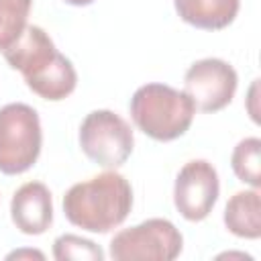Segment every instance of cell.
Returning <instances> with one entry per match:
<instances>
[{
	"label": "cell",
	"instance_id": "cell-13",
	"mask_svg": "<svg viewBox=\"0 0 261 261\" xmlns=\"http://www.w3.org/2000/svg\"><path fill=\"white\" fill-rule=\"evenodd\" d=\"M33 0H0V51L8 49L27 29Z\"/></svg>",
	"mask_w": 261,
	"mask_h": 261
},
{
	"label": "cell",
	"instance_id": "cell-2",
	"mask_svg": "<svg viewBox=\"0 0 261 261\" xmlns=\"http://www.w3.org/2000/svg\"><path fill=\"white\" fill-rule=\"evenodd\" d=\"M133 208V188L128 179L110 169L86 181L73 184L63 196L65 218L88 232H110L120 226Z\"/></svg>",
	"mask_w": 261,
	"mask_h": 261
},
{
	"label": "cell",
	"instance_id": "cell-6",
	"mask_svg": "<svg viewBox=\"0 0 261 261\" xmlns=\"http://www.w3.org/2000/svg\"><path fill=\"white\" fill-rule=\"evenodd\" d=\"M184 249L179 228L167 218H147L118 230L110 241L114 261H173Z\"/></svg>",
	"mask_w": 261,
	"mask_h": 261
},
{
	"label": "cell",
	"instance_id": "cell-14",
	"mask_svg": "<svg viewBox=\"0 0 261 261\" xmlns=\"http://www.w3.org/2000/svg\"><path fill=\"white\" fill-rule=\"evenodd\" d=\"M53 257L57 261H102L104 251L90 239L65 232L53 241Z\"/></svg>",
	"mask_w": 261,
	"mask_h": 261
},
{
	"label": "cell",
	"instance_id": "cell-10",
	"mask_svg": "<svg viewBox=\"0 0 261 261\" xmlns=\"http://www.w3.org/2000/svg\"><path fill=\"white\" fill-rule=\"evenodd\" d=\"M177 16L202 31L226 29L239 14L241 0H173Z\"/></svg>",
	"mask_w": 261,
	"mask_h": 261
},
{
	"label": "cell",
	"instance_id": "cell-4",
	"mask_svg": "<svg viewBox=\"0 0 261 261\" xmlns=\"http://www.w3.org/2000/svg\"><path fill=\"white\" fill-rule=\"evenodd\" d=\"M41 120L33 106L10 102L0 108V173L29 171L41 155Z\"/></svg>",
	"mask_w": 261,
	"mask_h": 261
},
{
	"label": "cell",
	"instance_id": "cell-3",
	"mask_svg": "<svg viewBox=\"0 0 261 261\" xmlns=\"http://www.w3.org/2000/svg\"><path fill=\"white\" fill-rule=\"evenodd\" d=\"M135 126L153 141H175L192 126L196 106L184 90L151 82L135 90L130 104Z\"/></svg>",
	"mask_w": 261,
	"mask_h": 261
},
{
	"label": "cell",
	"instance_id": "cell-17",
	"mask_svg": "<svg viewBox=\"0 0 261 261\" xmlns=\"http://www.w3.org/2000/svg\"><path fill=\"white\" fill-rule=\"evenodd\" d=\"M65 4H69V6H90L92 2H96V0H63Z\"/></svg>",
	"mask_w": 261,
	"mask_h": 261
},
{
	"label": "cell",
	"instance_id": "cell-9",
	"mask_svg": "<svg viewBox=\"0 0 261 261\" xmlns=\"http://www.w3.org/2000/svg\"><path fill=\"white\" fill-rule=\"evenodd\" d=\"M12 224L29 237L43 234L53 222V198L43 181L22 184L10 200Z\"/></svg>",
	"mask_w": 261,
	"mask_h": 261
},
{
	"label": "cell",
	"instance_id": "cell-11",
	"mask_svg": "<svg viewBox=\"0 0 261 261\" xmlns=\"http://www.w3.org/2000/svg\"><path fill=\"white\" fill-rule=\"evenodd\" d=\"M224 226L239 239L255 241L261 237V194L257 188L237 192L228 198L222 214Z\"/></svg>",
	"mask_w": 261,
	"mask_h": 261
},
{
	"label": "cell",
	"instance_id": "cell-8",
	"mask_svg": "<svg viewBox=\"0 0 261 261\" xmlns=\"http://www.w3.org/2000/svg\"><path fill=\"white\" fill-rule=\"evenodd\" d=\"M220 194V179L216 167L206 159L188 161L173 184V206L190 222L204 220Z\"/></svg>",
	"mask_w": 261,
	"mask_h": 261
},
{
	"label": "cell",
	"instance_id": "cell-7",
	"mask_svg": "<svg viewBox=\"0 0 261 261\" xmlns=\"http://www.w3.org/2000/svg\"><path fill=\"white\" fill-rule=\"evenodd\" d=\"M237 86L239 75L234 67L218 57L198 59L184 73V92L200 112H218L226 108L234 98Z\"/></svg>",
	"mask_w": 261,
	"mask_h": 261
},
{
	"label": "cell",
	"instance_id": "cell-12",
	"mask_svg": "<svg viewBox=\"0 0 261 261\" xmlns=\"http://www.w3.org/2000/svg\"><path fill=\"white\" fill-rule=\"evenodd\" d=\"M259 155H261V139L259 137H245L241 139L230 155V167L239 181L257 188L261 186V167H259Z\"/></svg>",
	"mask_w": 261,
	"mask_h": 261
},
{
	"label": "cell",
	"instance_id": "cell-15",
	"mask_svg": "<svg viewBox=\"0 0 261 261\" xmlns=\"http://www.w3.org/2000/svg\"><path fill=\"white\" fill-rule=\"evenodd\" d=\"M257 88H259V80H253L251 88H249V96H247V110L249 116L255 124H259V110H257Z\"/></svg>",
	"mask_w": 261,
	"mask_h": 261
},
{
	"label": "cell",
	"instance_id": "cell-16",
	"mask_svg": "<svg viewBox=\"0 0 261 261\" xmlns=\"http://www.w3.org/2000/svg\"><path fill=\"white\" fill-rule=\"evenodd\" d=\"M6 259H45V255L37 249H16L6 255Z\"/></svg>",
	"mask_w": 261,
	"mask_h": 261
},
{
	"label": "cell",
	"instance_id": "cell-18",
	"mask_svg": "<svg viewBox=\"0 0 261 261\" xmlns=\"http://www.w3.org/2000/svg\"><path fill=\"white\" fill-rule=\"evenodd\" d=\"M218 257H241V259H253L251 255H245V253H222Z\"/></svg>",
	"mask_w": 261,
	"mask_h": 261
},
{
	"label": "cell",
	"instance_id": "cell-1",
	"mask_svg": "<svg viewBox=\"0 0 261 261\" xmlns=\"http://www.w3.org/2000/svg\"><path fill=\"white\" fill-rule=\"evenodd\" d=\"M2 53L6 63L22 73L29 90L43 100L59 102L77 86L73 63L57 51L49 33L37 24H27L22 35Z\"/></svg>",
	"mask_w": 261,
	"mask_h": 261
},
{
	"label": "cell",
	"instance_id": "cell-5",
	"mask_svg": "<svg viewBox=\"0 0 261 261\" xmlns=\"http://www.w3.org/2000/svg\"><path fill=\"white\" fill-rule=\"evenodd\" d=\"M77 141L84 155L104 169L120 167L135 147L130 124L120 114L106 108L86 114L80 124Z\"/></svg>",
	"mask_w": 261,
	"mask_h": 261
}]
</instances>
